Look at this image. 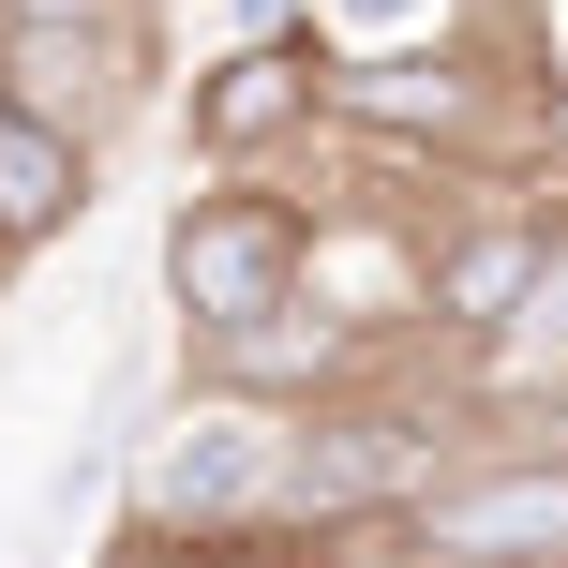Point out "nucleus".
Segmentation results:
<instances>
[{
  "mask_svg": "<svg viewBox=\"0 0 568 568\" xmlns=\"http://www.w3.org/2000/svg\"><path fill=\"white\" fill-rule=\"evenodd\" d=\"M195 165H284L329 135V45L314 30H255V45H195V75L165 90Z\"/></svg>",
  "mask_w": 568,
  "mask_h": 568,
  "instance_id": "obj_4",
  "label": "nucleus"
},
{
  "mask_svg": "<svg viewBox=\"0 0 568 568\" xmlns=\"http://www.w3.org/2000/svg\"><path fill=\"white\" fill-rule=\"evenodd\" d=\"M284 404H240V389H195L135 434L120 464V524H105V568H195L210 539H255V524H300L284 509Z\"/></svg>",
  "mask_w": 568,
  "mask_h": 568,
  "instance_id": "obj_1",
  "label": "nucleus"
},
{
  "mask_svg": "<svg viewBox=\"0 0 568 568\" xmlns=\"http://www.w3.org/2000/svg\"><path fill=\"white\" fill-rule=\"evenodd\" d=\"M389 539L419 568H568V434H479Z\"/></svg>",
  "mask_w": 568,
  "mask_h": 568,
  "instance_id": "obj_3",
  "label": "nucleus"
},
{
  "mask_svg": "<svg viewBox=\"0 0 568 568\" xmlns=\"http://www.w3.org/2000/svg\"><path fill=\"white\" fill-rule=\"evenodd\" d=\"M90 195H105V150L90 135H60L45 105H16V90H0V255H45V240H75L90 225Z\"/></svg>",
  "mask_w": 568,
  "mask_h": 568,
  "instance_id": "obj_7",
  "label": "nucleus"
},
{
  "mask_svg": "<svg viewBox=\"0 0 568 568\" xmlns=\"http://www.w3.org/2000/svg\"><path fill=\"white\" fill-rule=\"evenodd\" d=\"M329 568H419V554H404V539H389V524H374V539H344Z\"/></svg>",
  "mask_w": 568,
  "mask_h": 568,
  "instance_id": "obj_11",
  "label": "nucleus"
},
{
  "mask_svg": "<svg viewBox=\"0 0 568 568\" xmlns=\"http://www.w3.org/2000/svg\"><path fill=\"white\" fill-rule=\"evenodd\" d=\"M0 90L105 150L135 105H165V16H135V30H0Z\"/></svg>",
  "mask_w": 568,
  "mask_h": 568,
  "instance_id": "obj_5",
  "label": "nucleus"
},
{
  "mask_svg": "<svg viewBox=\"0 0 568 568\" xmlns=\"http://www.w3.org/2000/svg\"><path fill=\"white\" fill-rule=\"evenodd\" d=\"M300 270H314V195H284L270 165H195V195L150 240V284H165L180 344L240 329V314H284Z\"/></svg>",
  "mask_w": 568,
  "mask_h": 568,
  "instance_id": "obj_2",
  "label": "nucleus"
},
{
  "mask_svg": "<svg viewBox=\"0 0 568 568\" xmlns=\"http://www.w3.org/2000/svg\"><path fill=\"white\" fill-rule=\"evenodd\" d=\"M449 16V0H314V45L359 60V45H419V30Z\"/></svg>",
  "mask_w": 568,
  "mask_h": 568,
  "instance_id": "obj_9",
  "label": "nucleus"
},
{
  "mask_svg": "<svg viewBox=\"0 0 568 568\" xmlns=\"http://www.w3.org/2000/svg\"><path fill=\"white\" fill-rule=\"evenodd\" d=\"M539 359H568V195H554V240H539V300H524V329L494 344V359H464V389L494 404V389H524Z\"/></svg>",
  "mask_w": 568,
  "mask_h": 568,
  "instance_id": "obj_8",
  "label": "nucleus"
},
{
  "mask_svg": "<svg viewBox=\"0 0 568 568\" xmlns=\"http://www.w3.org/2000/svg\"><path fill=\"white\" fill-rule=\"evenodd\" d=\"M374 359H404V344H359V329L300 284L284 314H240V329L195 344V389H240V404H284V419H300V404H329L344 374H374Z\"/></svg>",
  "mask_w": 568,
  "mask_h": 568,
  "instance_id": "obj_6",
  "label": "nucleus"
},
{
  "mask_svg": "<svg viewBox=\"0 0 568 568\" xmlns=\"http://www.w3.org/2000/svg\"><path fill=\"white\" fill-rule=\"evenodd\" d=\"M255 30H314V0H210V45H255Z\"/></svg>",
  "mask_w": 568,
  "mask_h": 568,
  "instance_id": "obj_10",
  "label": "nucleus"
},
{
  "mask_svg": "<svg viewBox=\"0 0 568 568\" xmlns=\"http://www.w3.org/2000/svg\"><path fill=\"white\" fill-rule=\"evenodd\" d=\"M0 284H16V255H0Z\"/></svg>",
  "mask_w": 568,
  "mask_h": 568,
  "instance_id": "obj_12",
  "label": "nucleus"
}]
</instances>
